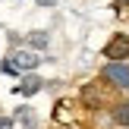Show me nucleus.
Segmentation results:
<instances>
[{"mask_svg": "<svg viewBox=\"0 0 129 129\" xmlns=\"http://www.w3.org/2000/svg\"><path fill=\"white\" fill-rule=\"evenodd\" d=\"M113 91L104 85L101 79H94V82H88V85H82V91H79V104L85 107L88 113H98V110H110V104H113Z\"/></svg>", "mask_w": 129, "mask_h": 129, "instance_id": "f257e3e1", "label": "nucleus"}, {"mask_svg": "<svg viewBox=\"0 0 129 129\" xmlns=\"http://www.w3.org/2000/svg\"><path fill=\"white\" fill-rule=\"evenodd\" d=\"M98 79L110 88L113 94H129V60H107L101 66Z\"/></svg>", "mask_w": 129, "mask_h": 129, "instance_id": "f03ea898", "label": "nucleus"}, {"mask_svg": "<svg viewBox=\"0 0 129 129\" xmlns=\"http://www.w3.org/2000/svg\"><path fill=\"white\" fill-rule=\"evenodd\" d=\"M82 117H85V107L79 101H69V98H60L54 104V123L63 126V129H79Z\"/></svg>", "mask_w": 129, "mask_h": 129, "instance_id": "7ed1b4c3", "label": "nucleus"}, {"mask_svg": "<svg viewBox=\"0 0 129 129\" xmlns=\"http://www.w3.org/2000/svg\"><path fill=\"white\" fill-rule=\"evenodd\" d=\"M10 60H13V66H16L19 73H31V69L41 66L44 57L35 54V50H28V47H13V50H10Z\"/></svg>", "mask_w": 129, "mask_h": 129, "instance_id": "20e7f679", "label": "nucleus"}, {"mask_svg": "<svg viewBox=\"0 0 129 129\" xmlns=\"http://www.w3.org/2000/svg\"><path fill=\"white\" fill-rule=\"evenodd\" d=\"M101 57H107V60H129V31H117L104 44Z\"/></svg>", "mask_w": 129, "mask_h": 129, "instance_id": "39448f33", "label": "nucleus"}, {"mask_svg": "<svg viewBox=\"0 0 129 129\" xmlns=\"http://www.w3.org/2000/svg\"><path fill=\"white\" fill-rule=\"evenodd\" d=\"M38 91H44V79L41 76H25L19 85H13V94H22V98H35Z\"/></svg>", "mask_w": 129, "mask_h": 129, "instance_id": "423d86ee", "label": "nucleus"}, {"mask_svg": "<svg viewBox=\"0 0 129 129\" xmlns=\"http://www.w3.org/2000/svg\"><path fill=\"white\" fill-rule=\"evenodd\" d=\"M110 120H113V126L129 129V98L113 101V104H110Z\"/></svg>", "mask_w": 129, "mask_h": 129, "instance_id": "0eeeda50", "label": "nucleus"}, {"mask_svg": "<svg viewBox=\"0 0 129 129\" xmlns=\"http://www.w3.org/2000/svg\"><path fill=\"white\" fill-rule=\"evenodd\" d=\"M47 41H50V38H47V31H31V35L28 38H25V47H28V50H35V54H38V50H44V47H47Z\"/></svg>", "mask_w": 129, "mask_h": 129, "instance_id": "6e6552de", "label": "nucleus"}, {"mask_svg": "<svg viewBox=\"0 0 129 129\" xmlns=\"http://www.w3.org/2000/svg\"><path fill=\"white\" fill-rule=\"evenodd\" d=\"M0 73H3V76H13V79H19V76H22L16 66H13V60H10V57H3V60H0Z\"/></svg>", "mask_w": 129, "mask_h": 129, "instance_id": "1a4fd4ad", "label": "nucleus"}, {"mask_svg": "<svg viewBox=\"0 0 129 129\" xmlns=\"http://www.w3.org/2000/svg\"><path fill=\"white\" fill-rule=\"evenodd\" d=\"M0 129H16V120L13 117H0Z\"/></svg>", "mask_w": 129, "mask_h": 129, "instance_id": "9d476101", "label": "nucleus"}, {"mask_svg": "<svg viewBox=\"0 0 129 129\" xmlns=\"http://www.w3.org/2000/svg\"><path fill=\"white\" fill-rule=\"evenodd\" d=\"M113 6H117V13H123V6H129V0H113Z\"/></svg>", "mask_w": 129, "mask_h": 129, "instance_id": "9b49d317", "label": "nucleus"}]
</instances>
